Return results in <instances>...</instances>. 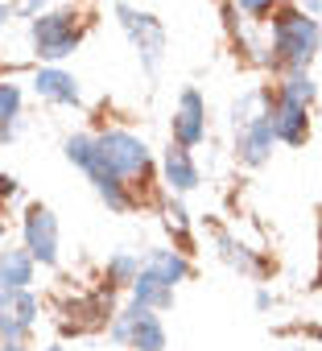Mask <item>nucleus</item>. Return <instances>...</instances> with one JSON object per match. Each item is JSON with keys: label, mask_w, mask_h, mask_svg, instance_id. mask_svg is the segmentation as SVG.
Instances as JSON below:
<instances>
[{"label": "nucleus", "mask_w": 322, "mask_h": 351, "mask_svg": "<svg viewBox=\"0 0 322 351\" xmlns=\"http://www.w3.org/2000/svg\"><path fill=\"white\" fill-rule=\"evenodd\" d=\"M66 157L91 178V186L99 191V199L112 207V211H128L132 207V199H128V191H124V178H116V173L108 169V161L99 157V145H95V136H66Z\"/></svg>", "instance_id": "obj_1"}, {"label": "nucleus", "mask_w": 322, "mask_h": 351, "mask_svg": "<svg viewBox=\"0 0 322 351\" xmlns=\"http://www.w3.org/2000/svg\"><path fill=\"white\" fill-rule=\"evenodd\" d=\"M273 50L289 66H306L318 54V21L301 9H285L273 17Z\"/></svg>", "instance_id": "obj_2"}, {"label": "nucleus", "mask_w": 322, "mask_h": 351, "mask_svg": "<svg viewBox=\"0 0 322 351\" xmlns=\"http://www.w3.org/2000/svg\"><path fill=\"white\" fill-rule=\"evenodd\" d=\"M95 145H99V157L108 161V169L116 173V178H145L149 173V149H145V141L140 136H132V132H103V136H95Z\"/></svg>", "instance_id": "obj_3"}, {"label": "nucleus", "mask_w": 322, "mask_h": 351, "mask_svg": "<svg viewBox=\"0 0 322 351\" xmlns=\"http://www.w3.org/2000/svg\"><path fill=\"white\" fill-rule=\"evenodd\" d=\"M29 34H34L38 58H50V62L75 54V46H79V38H83L75 13H46V17H34V29H29Z\"/></svg>", "instance_id": "obj_4"}, {"label": "nucleus", "mask_w": 322, "mask_h": 351, "mask_svg": "<svg viewBox=\"0 0 322 351\" xmlns=\"http://www.w3.org/2000/svg\"><path fill=\"white\" fill-rule=\"evenodd\" d=\"M112 339L128 343L132 351H161V347H166V326H161V318L149 306H128V310L116 314Z\"/></svg>", "instance_id": "obj_5"}, {"label": "nucleus", "mask_w": 322, "mask_h": 351, "mask_svg": "<svg viewBox=\"0 0 322 351\" xmlns=\"http://www.w3.org/2000/svg\"><path fill=\"white\" fill-rule=\"evenodd\" d=\"M116 17H120V25H124L128 42L140 50L145 71L153 75V71H157V62H161V54H166V29H161V21H157L153 13L132 9V5H116Z\"/></svg>", "instance_id": "obj_6"}, {"label": "nucleus", "mask_w": 322, "mask_h": 351, "mask_svg": "<svg viewBox=\"0 0 322 351\" xmlns=\"http://www.w3.org/2000/svg\"><path fill=\"white\" fill-rule=\"evenodd\" d=\"M38 322V298L29 289H0V339L21 343Z\"/></svg>", "instance_id": "obj_7"}, {"label": "nucleus", "mask_w": 322, "mask_h": 351, "mask_svg": "<svg viewBox=\"0 0 322 351\" xmlns=\"http://www.w3.org/2000/svg\"><path fill=\"white\" fill-rule=\"evenodd\" d=\"M25 248H29V256L42 261V265H54V261H58V219H54V211L42 207V203H34V207L25 211Z\"/></svg>", "instance_id": "obj_8"}, {"label": "nucleus", "mask_w": 322, "mask_h": 351, "mask_svg": "<svg viewBox=\"0 0 322 351\" xmlns=\"http://www.w3.org/2000/svg\"><path fill=\"white\" fill-rule=\"evenodd\" d=\"M240 128V136H236V153H240V161L244 165H264L269 161V153H273V124H269V112H260V116H252V120H244V124H236Z\"/></svg>", "instance_id": "obj_9"}, {"label": "nucleus", "mask_w": 322, "mask_h": 351, "mask_svg": "<svg viewBox=\"0 0 322 351\" xmlns=\"http://www.w3.org/2000/svg\"><path fill=\"white\" fill-rule=\"evenodd\" d=\"M174 136H178V145H186V149L203 145V136H207V104H203L199 91H182L178 112H174Z\"/></svg>", "instance_id": "obj_10"}, {"label": "nucleus", "mask_w": 322, "mask_h": 351, "mask_svg": "<svg viewBox=\"0 0 322 351\" xmlns=\"http://www.w3.org/2000/svg\"><path fill=\"white\" fill-rule=\"evenodd\" d=\"M269 124H273V136L285 141V145H301V141L310 136L306 104L285 99V95H277V104H269Z\"/></svg>", "instance_id": "obj_11"}, {"label": "nucleus", "mask_w": 322, "mask_h": 351, "mask_svg": "<svg viewBox=\"0 0 322 351\" xmlns=\"http://www.w3.org/2000/svg\"><path fill=\"white\" fill-rule=\"evenodd\" d=\"M140 273L174 289L178 281H186V277H190V261H186L182 252H174V248H153V252L140 261Z\"/></svg>", "instance_id": "obj_12"}, {"label": "nucleus", "mask_w": 322, "mask_h": 351, "mask_svg": "<svg viewBox=\"0 0 322 351\" xmlns=\"http://www.w3.org/2000/svg\"><path fill=\"white\" fill-rule=\"evenodd\" d=\"M161 165H166V182H170L178 195H190V191L199 186V165L190 161V149H186V145H170Z\"/></svg>", "instance_id": "obj_13"}, {"label": "nucleus", "mask_w": 322, "mask_h": 351, "mask_svg": "<svg viewBox=\"0 0 322 351\" xmlns=\"http://www.w3.org/2000/svg\"><path fill=\"white\" fill-rule=\"evenodd\" d=\"M34 87L50 104H79V79L66 75V71H58V66H42L38 79H34Z\"/></svg>", "instance_id": "obj_14"}, {"label": "nucleus", "mask_w": 322, "mask_h": 351, "mask_svg": "<svg viewBox=\"0 0 322 351\" xmlns=\"http://www.w3.org/2000/svg\"><path fill=\"white\" fill-rule=\"evenodd\" d=\"M34 256L25 248H5L0 252V289H25L34 281Z\"/></svg>", "instance_id": "obj_15"}, {"label": "nucleus", "mask_w": 322, "mask_h": 351, "mask_svg": "<svg viewBox=\"0 0 322 351\" xmlns=\"http://www.w3.org/2000/svg\"><path fill=\"white\" fill-rule=\"evenodd\" d=\"M219 256L232 265V269H240L244 277H264V261L260 256H252L240 240H232V236H219Z\"/></svg>", "instance_id": "obj_16"}, {"label": "nucleus", "mask_w": 322, "mask_h": 351, "mask_svg": "<svg viewBox=\"0 0 322 351\" xmlns=\"http://www.w3.org/2000/svg\"><path fill=\"white\" fill-rule=\"evenodd\" d=\"M132 298H136V306L166 310V306L174 302V289L161 285V281H153V277H145V273H136V277H132Z\"/></svg>", "instance_id": "obj_17"}, {"label": "nucleus", "mask_w": 322, "mask_h": 351, "mask_svg": "<svg viewBox=\"0 0 322 351\" xmlns=\"http://www.w3.org/2000/svg\"><path fill=\"white\" fill-rule=\"evenodd\" d=\"M17 116H21V87L17 83H0V141L13 136Z\"/></svg>", "instance_id": "obj_18"}, {"label": "nucleus", "mask_w": 322, "mask_h": 351, "mask_svg": "<svg viewBox=\"0 0 322 351\" xmlns=\"http://www.w3.org/2000/svg\"><path fill=\"white\" fill-rule=\"evenodd\" d=\"M281 95H285V99H297V104H310V99H314V79L306 75V66H293V71L285 75Z\"/></svg>", "instance_id": "obj_19"}, {"label": "nucleus", "mask_w": 322, "mask_h": 351, "mask_svg": "<svg viewBox=\"0 0 322 351\" xmlns=\"http://www.w3.org/2000/svg\"><path fill=\"white\" fill-rule=\"evenodd\" d=\"M140 273V261L128 256V252H116L108 261V285H132V277Z\"/></svg>", "instance_id": "obj_20"}, {"label": "nucleus", "mask_w": 322, "mask_h": 351, "mask_svg": "<svg viewBox=\"0 0 322 351\" xmlns=\"http://www.w3.org/2000/svg\"><path fill=\"white\" fill-rule=\"evenodd\" d=\"M236 5H240L244 13H252V17H264V13L277 5V0H236Z\"/></svg>", "instance_id": "obj_21"}, {"label": "nucleus", "mask_w": 322, "mask_h": 351, "mask_svg": "<svg viewBox=\"0 0 322 351\" xmlns=\"http://www.w3.org/2000/svg\"><path fill=\"white\" fill-rule=\"evenodd\" d=\"M0 195H17V178H9V173H0Z\"/></svg>", "instance_id": "obj_22"}, {"label": "nucleus", "mask_w": 322, "mask_h": 351, "mask_svg": "<svg viewBox=\"0 0 322 351\" xmlns=\"http://www.w3.org/2000/svg\"><path fill=\"white\" fill-rule=\"evenodd\" d=\"M170 223L186 228V211H182V203H170Z\"/></svg>", "instance_id": "obj_23"}, {"label": "nucleus", "mask_w": 322, "mask_h": 351, "mask_svg": "<svg viewBox=\"0 0 322 351\" xmlns=\"http://www.w3.org/2000/svg\"><path fill=\"white\" fill-rule=\"evenodd\" d=\"M38 9H42V0H21V13H25V17H34Z\"/></svg>", "instance_id": "obj_24"}, {"label": "nucleus", "mask_w": 322, "mask_h": 351, "mask_svg": "<svg viewBox=\"0 0 322 351\" xmlns=\"http://www.w3.org/2000/svg\"><path fill=\"white\" fill-rule=\"evenodd\" d=\"M256 306H260V310H269V306H273V293H269V289H260V293H256Z\"/></svg>", "instance_id": "obj_25"}, {"label": "nucleus", "mask_w": 322, "mask_h": 351, "mask_svg": "<svg viewBox=\"0 0 322 351\" xmlns=\"http://www.w3.org/2000/svg\"><path fill=\"white\" fill-rule=\"evenodd\" d=\"M9 17H13V9H9V5H0V29H5V21H9Z\"/></svg>", "instance_id": "obj_26"}, {"label": "nucleus", "mask_w": 322, "mask_h": 351, "mask_svg": "<svg viewBox=\"0 0 322 351\" xmlns=\"http://www.w3.org/2000/svg\"><path fill=\"white\" fill-rule=\"evenodd\" d=\"M306 9L310 13H322V0H306Z\"/></svg>", "instance_id": "obj_27"}, {"label": "nucleus", "mask_w": 322, "mask_h": 351, "mask_svg": "<svg viewBox=\"0 0 322 351\" xmlns=\"http://www.w3.org/2000/svg\"><path fill=\"white\" fill-rule=\"evenodd\" d=\"M0 351H25L21 343H5V347H0Z\"/></svg>", "instance_id": "obj_28"}, {"label": "nucleus", "mask_w": 322, "mask_h": 351, "mask_svg": "<svg viewBox=\"0 0 322 351\" xmlns=\"http://www.w3.org/2000/svg\"><path fill=\"white\" fill-rule=\"evenodd\" d=\"M46 351H62V347H46Z\"/></svg>", "instance_id": "obj_29"}, {"label": "nucleus", "mask_w": 322, "mask_h": 351, "mask_svg": "<svg viewBox=\"0 0 322 351\" xmlns=\"http://www.w3.org/2000/svg\"><path fill=\"white\" fill-rule=\"evenodd\" d=\"M0 236H5V228H0Z\"/></svg>", "instance_id": "obj_30"}]
</instances>
